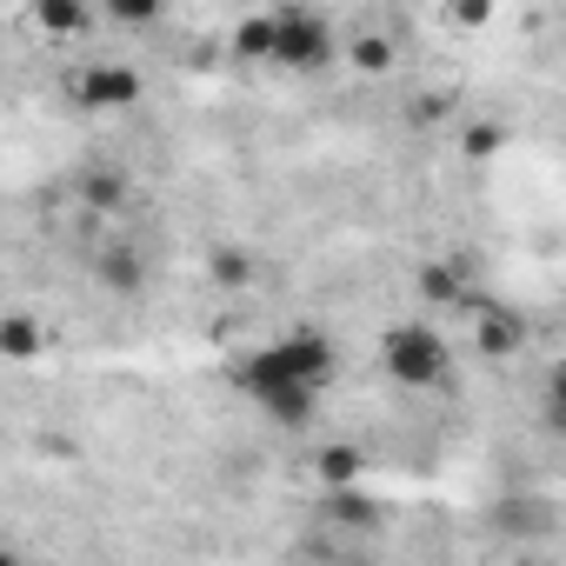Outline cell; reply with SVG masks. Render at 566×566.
I'll return each mask as SVG.
<instances>
[{
	"label": "cell",
	"instance_id": "9c48e42d",
	"mask_svg": "<svg viewBox=\"0 0 566 566\" xmlns=\"http://www.w3.org/2000/svg\"><path fill=\"white\" fill-rule=\"evenodd\" d=\"M314 400H321V387H307V380H287V387L260 394V407H266L273 427H307L314 420Z\"/></svg>",
	"mask_w": 566,
	"mask_h": 566
},
{
	"label": "cell",
	"instance_id": "8992f818",
	"mask_svg": "<svg viewBox=\"0 0 566 566\" xmlns=\"http://www.w3.org/2000/svg\"><path fill=\"white\" fill-rule=\"evenodd\" d=\"M473 347L486 354V360H513L520 347H526V321L513 314V307H480V327H473Z\"/></svg>",
	"mask_w": 566,
	"mask_h": 566
},
{
	"label": "cell",
	"instance_id": "6da1fadb",
	"mask_svg": "<svg viewBox=\"0 0 566 566\" xmlns=\"http://www.w3.org/2000/svg\"><path fill=\"white\" fill-rule=\"evenodd\" d=\"M447 340L427 327V321H400V327H387V340H380V367L400 380V387H440L447 380Z\"/></svg>",
	"mask_w": 566,
	"mask_h": 566
},
{
	"label": "cell",
	"instance_id": "277c9868",
	"mask_svg": "<svg viewBox=\"0 0 566 566\" xmlns=\"http://www.w3.org/2000/svg\"><path fill=\"white\" fill-rule=\"evenodd\" d=\"M74 101L81 107H134L140 101V74L127 67V61H101V67H81L74 74Z\"/></svg>",
	"mask_w": 566,
	"mask_h": 566
},
{
	"label": "cell",
	"instance_id": "4fadbf2b",
	"mask_svg": "<svg viewBox=\"0 0 566 566\" xmlns=\"http://www.w3.org/2000/svg\"><path fill=\"white\" fill-rule=\"evenodd\" d=\"M321 480L327 486H360V473H367V453L354 447V440H334V447H321Z\"/></svg>",
	"mask_w": 566,
	"mask_h": 566
},
{
	"label": "cell",
	"instance_id": "7a4b0ae2",
	"mask_svg": "<svg viewBox=\"0 0 566 566\" xmlns=\"http://www.w3.org/2000/svg\"><path fill=\"white\" fill-rule=\"evenodd\" d=\"M287 74H321L334 61V28L314 14V8H287V14H273V54Z\"/></svg>",
	"mask_w": 566,
	"mask_h": 566
},
{
	"label": "cell",
	"instance_id": "8fae6325",
	"mask_svg": "<svg viewBox=\"0 0 566 566\" xmlns=\"http://www.w3.org/2000/svg\"><path fill=\"white\" fill-rule=\"evenodd\" d=\"M74 193H81L87 213H114V207L127 200V174H120V167H87V174L74 180Z\"/></svg>",
	"mask_w": 566,
	"mask_h": 566
},
{
	"label": "cell",
	"instance_id": "30bf717a",
	"mask_svg": "<svg viewBox=\"0 0 566 566\" xmlns=\"http://www.w3.org/2000/svg\"><path fill=\"white\" fill-rule=\"evenodd\" d=\"M207 273H213V287H227V294H247L253 280H260V260H253L247 247H213V253H207Z\"/></svg>",
	"mask_w": 566,
	"mask_h": 566
},
{
	"label": "cell",
	"instance_id": "ac0fdd59",
	"mask_svg": "<svg viewBox=\"0 0 566 566\" xmlns=\"http://www.w3.org/2000/svg\"><path fill=\"white\" fill-rule=\"evenodd\" d=\"M107 8V21H120V28H154L160 21V0H101Z\"/></svg>",
	"mask_w": 566,
	"mask_h": 566
},
{
	"label": "cell",
	"instance_id": "e0dca14e",
	"mask_svg": "<svg viewBox=\"0 0 566 566\" xmlns=\"http://www.w3.org/2000/svg\"><path fill=\"white\" fill-rule=\"evenodd\" d=\"M327 513H334L340 526H374V500H367V493H354V486H334Z\"/></svg>",
	"mask_w": 566,
	"mask_h": 566
},
{
	"label": "cell",
	"instance_id": "9a60e30c",
	"mask_svg": "<svg viewBox=\"0 0 566 566\" xmlns=\"http://www.w3.org/2000/svg\"><path fill=\"white\" fill-rule=\"evenodd\" d=\"M347 61H354L360 74H387V67H394V41H387V34H354V41H347Z\"/></svg>",
	"mask_w": 566,
	"mask_h": 566
},
{
	"label": "cell",
	"instance_id": "7c38bea8",
	"mask_svg": "<svg viewBox=\"0 0 566 566\" xmlns=\"http://www.w3.org/2000/svg\"><path fill=\"white\" fill-rule=\"evenodd\" d=\"M34 28L67 41V34H87V0H34Z\"/></svg>",
	"mask_w": 566,
	"mask_h": 566
},
{
	"label": "cell",
	"instance_id": "5b68a950",
	"mask_svg": "<svg viewBox=\"0 0 566 566\" xmlns=\"http://www.w3.org/2000/svg\"><path fill=\"white\" fill-rule=\"evenodd\" d=\"M273 347H280V360H287L294 380H307V387H327V380H334V340H327V334L301 327V334H287V340H273Z\"/></svg>",
	"mask_w": 566,
	"mask_h": 566
},
{
	"label": "cell",
	"instance_id": "52a82bcc",
	"mask_svg": "<svg viewBox=\"0 0 566 566\" xmlns=\"http://www.w3.org/2000/svg\"><path fill=\"white\" fill-rule=\"evenodd\" d=\"M48 354V327L34 314H0V360L8 367H34Z\"/></svg>",
	"mask_w": 566,
	"mask_h": 566
},
{
	"label": "cell",
	"instance_id": "d6986e66",
	"mask_svg": "<svg viewBox=\"0 0 566 566\" xmlns=\"http://www.w3.org/2000/svg\"><path fill=\"white\" fill-rule=\"evenodd\" d=\"M447 21H453L460 34H480V28L493 21V0H447Z\"/></svg>",
	"mask_w": 566,
	"mask_h": 566
},
{
	"label": "cell",
	"instance_id": "5bb4252c",
	"mask_svg": "<svg viewBox=\"0 0 566 566\" xmlns=\"http://www.w3.org/2000/svg\"><path fill=\"white\" fill-rule=\"evenodd\" d=\"M233 54H240V61H266V54H273V14H247V21L233 28Z\"/></svg>",
	"mask_w": 566,
	"mask_h": 566
},
{
	"label": "cell",
	"instance_id": "3957f363",
	"mask_svg": "<svg viewBox=\"0 0 566 566\" xmlns=\"http://www.w3.org/2000/svg\"><path fill=\"white\" fill-rule=\"evenodd\" d=\"M420 301L427 307H467V314H480L486 307V294L473 287V266L467 260H433V266H420Z\"/></svg>",
	"mask_w": 566,
	"mask_h": 566
},
{
	"label": "cell",
	"instance_id": "ba28073f",
	"mask_svg": "<svg viewBox=\"0 0 566 566\" xmlns=\"http://www.w3.org/2000/svg\"><path fill=\"white\" fill-rule=\"evenodd\" d=\"M94 273H101L107 294H140V287H147V260H140V247H101V253H94Z\"/></svg>",
	"mask_w": 566,
	"mask_h": 566
},
{
	"label": "cell",
	"instance_id": "2e32d148",
	"mask_svg": "<svg viewBox=\"0 0 566 566\" xmlns=\"http://www.w3.org/2000/svg\"><path fill=\"white\" fill-rule=\"evenodd\" d=\"M460 147H467L473 160H493V154L506 147V127H500V120H467V127H460Z\"/></svg>",
	"mask_w": 566,
	"mask_h": 566
}]
</instances>
